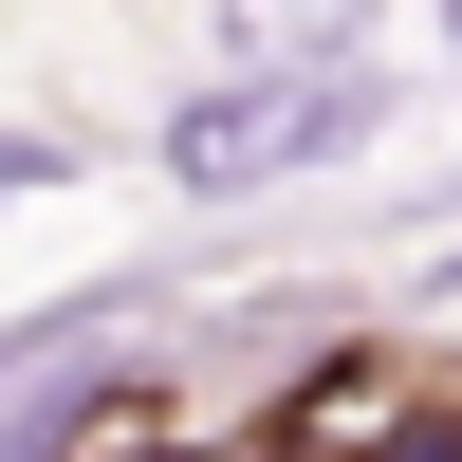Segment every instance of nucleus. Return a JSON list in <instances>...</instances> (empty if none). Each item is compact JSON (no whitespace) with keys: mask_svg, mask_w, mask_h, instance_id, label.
Here are the masks:
<instances>
[{"mask_svg":"<svg viewBox=\"0 0 462 462\" xmlns=\"http://www.w3.org/2000/svg\"><path fill=\"white\" fill-rule=\"evenodd\" d=\"M278 462H462V370H426V352L315 370L296 426H278Z\"/></svg>","mask_w":462,"mask_h":462,"instance_id":"f03ea898","label":"nucleus"},{"mask_svg":"<svg viewBox=\"0 0 462 462\" xmlns=\"http://www.w3.org/2000/svg\"><path fill=\"white\" fill-rule=\"evenodd\" d=\"M370 37V0H222V56L241 74H333Z\"/></svg>","mask_w":462,"mask_h":462,"instance_id":"7ed1b4c3","label":"nucleus"},{"mask_svg":"<svg viewBox=\"0 0 462 462\" xmlns=\"http://www.w3.org/2000/svg\"><path fill=\"white\" fill-rule=\"evenodd\" d=\"M56 185V130H0V204H37Z\"/></svg>","mask_w":462,"mask_h":462,"instance_id":"20e7f679","label":"nucleus"},{"mask_svg":"<svg viewBox=\"0 0 462 462\" xmlns=\"http://www.w3.org/2000/svg\"><path fill=\"white\" fill-rule=\"evenodd\" d=\"M444 37H462V0H444Z\"/></svg>","mask_w":462,"mask_h":462,"instance_id":"39448f33","label":"nucleus"},{"mask_svg":"<svg viewBox=\"0 0 462 462\" xmlns=\"http://www.w3.org/2000/svg\"><path fill=\"white\" fill-rule=\"evenodd\" d=\"M370 111H389V93H370L352 56H333V74H222V93H185V111H167V185H185V204L296 185V167H333Z\"/></svg>","mask_w":462,"mask_h":462,"instance_id":"f257e3e1","label":"nucleus"}]
</instances>
